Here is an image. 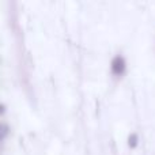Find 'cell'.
<instances>
[{"label": "cell", "instance_id": "obj_1", "mask_svg": "<svg viewBox=\"0 0 155 155\" xmlns=\"http://www.w3.org/2000/svg\"><path fill=\"white\" fill-rule=\"evenodd\" d=\"M125 70V61L121 56H116L112 61V71L114 75H121Z\"/></svg>", "mask_w": 155, "mask_h": 155}, {"label": "cell", "instance_id": "obj_2", "mask_svg": "<svg viewBox=\"0 0 155 155\" xmlns=\"http://www.w3.org/2000/svg\"><path fill=\"white\" fill-rule=\"evenodd\" d=\"M136 144H137V136L134 134L129 136V146L131 147H136Z\"/></svg>", "mask_w": 155, "mask_h": 155}]
</instances>
